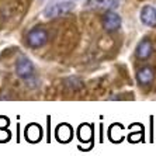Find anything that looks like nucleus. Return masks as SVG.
Masks as SVG:
<instances>
[{
  "mask_svg": "<svg viewBox=\"0 0 156 156\" xmlns=\"http://www.w3.org/2000/svg\"><path fill=\"white\" fill-rule=\"evenodd\" d=\"M153 79H155V70L151 66H144L136 73V80H138V83L142 84V86L151 84L153 82Z\"/></svg>",
  "mask_w": 156,
  "mask_h": 156,
  "instance_id": "obj_7",
  "label": "nucleus"
},
{
  "mask_svg": "<svg viewBox=\"0 0 156 156\" xmlns=\"http://www.w3.org/2000/svg\"><path fill=\"white\" fill-rule=\"evenodd\" d=\"M101 24L105 31L113 33V31H117L121 27V17L117 13H114L113 10H107L101 18Z\"/></svg>",
  "mask_w": 156,
  "mask_h": 156,
  "instance_id": "obj_4",
  "label": "nucleus"
},
{
  "mask_svg": "<svg viewBox=\"0 0 156 156\" xmlns=\"http://www.w3.org/2000/svg\"><path fill=\"white\" fill-rule=\"evenodd\" d=\"M141 21L148 27L156 26V9L152 6H145L141 11Z\"/></svg>",
  "mask_w": 156,
  "mask_h": 156,
  "instance_id": "obj_8",
  "label": "nucleus"
},
{
  "mask_svg": "<svg viewBox=\"0 0 156 156\" xmlns=\"http://www.w3.org/2000/svg\"><path fill=\"white\" fill-rule=\"evenodd\" d=\"M87 7L97 10H114L118 7V0H87Z\"/></svg>",
  "mask_w": 156,
  "mask_h": 156,
  "instance_id": "obj_6",
  "label": "nucleus"
},
{
  "mask_svg": "<svg viewBox=\"0 0 156 156\" xmlns=\"http://www.w3.org/2000/svg\"><path fill=\"white\" fill-rule=\"evenodd\" d=\"M153 52V47H152V42L148 40V38H144L141 42L136 45L135 48V55H136V58L138 59H142V61H145L148 59Z\"/></svg>",
  "mask_w": 156,
  "mask_h": 156,
  "instance_id": "obj_5",
  "label": "nucleus"
},
{
  "mask_svg": "<svg viewBox=\"0 0 156 156\" xmlns=\"http://www.w3.org/2000/svg\"><path fill=\"white\" fill-rule=\"evenodd\" d=\"M16 73L18 77L28 80L34 76V65L28 58H20L16 63Z\"/></svg>",
  "mask_w": 156,
  "mask_h": 156,
  "instance_id": "obj_3",
  "label": "nucleus"
},
{
  "mask_svg": "<svg viewBox=\"0 0 156 156\" xmlns=\"http://www.w3.org/2000/svg\"><path fill=\"white\" fill-rule=\"evenodd\" d=\"M47 41H48V33L44 28H40V27L31 30L28 35H27V45L34 48V49L44 47L47 44Z\"/></svg>",
  "mask_w": 156,
  "mask_h": 156,
  "instance_id": "obj_2",
  "label": "nucleus"
},
{
  "mask_svg": "<svg viewBox=\"0 0 156 156\" xmlns=\"http://www.w3.org/2000/svg\"><path fill=\"white\" fill-rule=\"evenodd\" d=\"M73 9H75V3H73V2H58V3L49 4V6L44 10V16L48 18L59 17V16L68 14Z\"/></svg>",
  "mask_w": 156,
  "mask_h": 156,
  "instance_id": "obj_1",
  "label": "nucleus"
}]
</instances>
